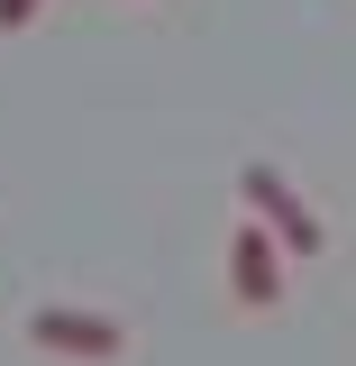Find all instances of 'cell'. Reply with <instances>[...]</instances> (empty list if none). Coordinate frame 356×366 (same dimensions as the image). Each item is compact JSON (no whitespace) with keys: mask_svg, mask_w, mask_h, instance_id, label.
Masks as SVG:
<instances>
[{"mask_svg":"<svg viewBox=\"0 0 356 366\" xmlns=\"http://www.w3.org/2000/svg\"><path fill=\"white\" fill-rule=\"evenodd\" d=\"M238 202H247V211H256V220L283 238V257H320V247H329L320 211L302 202V192H293V174H274L265 156H247V165H238Z\"/></svg>","mask_w":356,"mask_h":366,"instance_id":"1","label":"cell"},{"mask_svg":"<svg viewBox=\"0 0 356 366\" xmlns=\"http://www.w3.org/2000/svg\"><path fill=\"white\" fill-rule=\"evenodd\" d=\"M28 348L37 357H73V366H110V357H128V330L110 312H83V302H37L28 312Z\"/></svg>","mask_w":356,"mask_h":366,"instance_id":"2","label":"cell"},{"mask_svg":"<svg viewBox=\"0 0 356 366\" xmlns=\"http://www.w3.org/2000/svg\"><path fill=\"white\" fill-rule=\"evenodd\" d=\"M228 302H238V312H274V302H283V238H274L256 211L228 229Z\"/></svg>","mask_w":356,"mask_h":366,"instance_id":"3","label":"cell"},{"mask_svg":"<svg viewBox=\"0 0 356 366\" xmlns=\"http://www.w3.org/2000/svg\"><path fill=\"white\" fill-rule=\"evenodd\" d=\"M37 9H46V0H0V37H19V28H28Z\"/></svg>","mask_w":356,"mask_h":366,"instance_id":"4","label":"cell"}]
</instances>
